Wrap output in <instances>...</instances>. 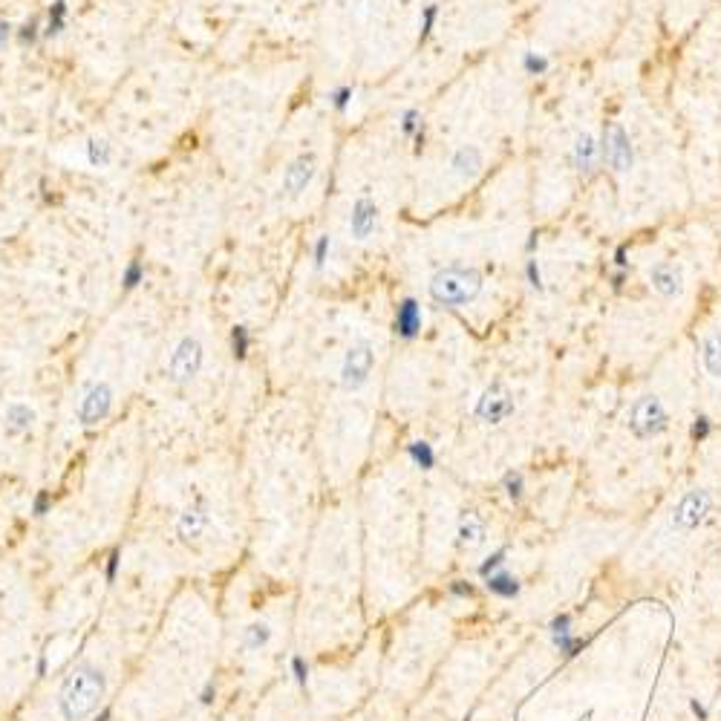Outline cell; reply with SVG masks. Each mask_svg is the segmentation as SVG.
<instances>
[{"label":"cell","instance_id":"cell-1","mask_svg":"<svg viewBox=\"0 0 721 721\" xmlns=\"http://www.w3.org/2000/svg\"><path fill=\"white\" fill-rule=\"evenodd\" d=\"M104 692H107V678L99 666L92 664L76 666L58 690V710L64 721H84L87 715H92L104 701Z\"/></svg>","mask_w":721,"mask_h":721},{"label":"cell","instance_id":"cell-2","mask_svg":"<svg viewBox=\"0 0 721 721\" xmlns=\"http://www.w3.org/2000/svg\"><path fill=\"white\" fill-rule=\"evenodd\" d=\"M482 295V274L470 266H444L430 277V298L439 306L459 309Z\"/></svg>","mask_w":721,"mask_h":721},{"label":"cell","instance_id":"cell-3","mask_svg":"<svg viewBox=\"0 0 721 721\" xmlns=\"http://www.w3.org/2000/svg\"><path fill=\"white\" fill-rule=\"evenodd\" d=\"M202 364H205L202 341L197 335H182L176 346L171 349V358H167V381L176 384V387H188L202 372Z\"/></svg>","mask_w":721,"mask_h":721},{"label":"cell","instance_id":"cell-4","mask_svg":"<svg viewBox=\"0 0 721 721\" xmlns=\"http://www.w3.org/2000/svg\"><path fill=\"white\" fill-rule=\"evenodd\" d=\"M372 370H375V346L367 338H360V341H355L344 352L341 375H338L341 378V390L344 393H358L370 381Z\"/></svg>","mask_w":721,"mask_h":721},{"label":"cell","instance_id":"cell-5","mask_svg":"<svg viewBox=\"0 0 721 721\" xmlns=\"http://www.w3.org/2000/svg\"><path fill=\"white\" fill-rule=\"evenodd\" d=\"M669 427V413L658 396H640L629 410V430L635 439H655Z\"/></svg>","mask_w":721,"mask_h":721},{"label":"cell","instance_id":"cell-6","mask_svg":"<svg viewBox=\"0 0 721 721\" xmlns=\"http://www.w3.org/2000/svg\"><path fill=\"white\" fill-rule=\"evenodd\" d=\"M514 410H517L514 393L508 390V384L496 378L482 390V396H479V401L473 407V416L482 424H502L514 416Z\"/></svg>","mask_w":721,"mask_h":721},{"label":"cell","instance_id":"cell-7","mask_svg":"<svg viewBox=\"0 0 721 721\" xmlns=\"http://www.w3.org/2000/svg\"><path fill=\"white\" fill-rule=\"evenodd\" d=\"M600 150H603V162H609V167L615 174H629L635 164V148L629 130L620 122H612L603 130V141H600Z\"/></svg>","mask_w":721,"mask_h":721},{"label":"cell","instance_id":"cell-8","mask_svg":"<svg viewBox=\"0 0 721 721\" xmlns=\"http://www.w3.org/2000/svg\"><path fill=\"white\" fill-rule=\"evenodd\" d=\"M381 228V205L375 202V197L370 190L358 194L352 208H349V237L355 243H367L372 239Z\"/></svg>","mask_w":721,"mask_h":721},{"label":"cell","instance_id":"cell-9","mask_svg":"<svg viewBox=\"0 0 721 721\" xmlns=\"http://www.w3.org/2000/svg\"><path fill=\"white\" fill-rule=\"evenodd\" d=\"M318 167H321V162H318L315 153H312V150H300L292 162L286 164L283 179H280V190H283L288 200H298L303 190H309V185L315 182Z\"/></svg>","mask_w":721,"mask_h":721},{"label":"cell","instance_id":"cell-10","mask_svg":"<svg viewBox=\"0 0 721 721\" xmlns=\"http://www.w3.org/2000/svg\"><path fill=\"white\" fill-rule=\"evenodd\" d=\"M113 401H115V393L107 381H99L92 384V387L84 393V398L78 401V424L81 427H99L102 421L110 419L113 413Z\"/></svg>","mask_w":721,"mask_h":721},{"label":"cell","instance_id":"cell-11","mask_svg":"<svg viewBox=\"0 0 721 721\" xmlns=\"http://www.w3.org/2000/svg\"><path fill=\"white\" fill-rule=\"evenodd\" d=\"M710 508H713L710 491H704V488L687 491L681 496V502L676 505V511H672V525H676L678 531H692V528H699L707 519Z\"/></svg>","mask_w":721,"mask_h":721},{"label":"cell","instance_id":"cell-12","mask_svg":"<svg viewBox=\"0 0 721 721\" xmlns=\"http://www.w3.org/2000/svg\"><path fill=\"white\" fill-rule=\"evenodd\" d=\"M421 329H424V309L416 298H401L396 303L393 312V335L398 341H416L421 338Z\"/></svg>","mask_w":721,"mask_h":721},{"label":"cell","instance_id":"cell-13","mask_svg":"<svg viewBox=\"0 0 721 721\" xmlns=\"http://www.w3.org/2000/svg\"><path fill=\"white\" fill-rule=\"evenodd\" d=\"M600 162H603V150H600V141L592 133H577L574 139V148H571V164L577 176L592 179L597 174Z\"/></svg>","mask_w":721,"mask_h":721},{"label":"cell","instance_id":"cell-14","mask_svg":"<svg viewBox=\"0 0 721 721\" xmlns=\"http://www.w3.org/2000/svg\"><path fill=\"white\" fill-rule=\"evenodd\" d=\"M646 277H649V286H652L661 298H678L684 292V272H681L678 262L661 260L649 269Z\"/></svg>","mask_w":721,"mask_h":721},{"label":"cell","instance_id":"cell-15","mask_svg":"<svg viewBox=\"0 0 721 721\" xmlns=\"http://www.w3.org/2000/svg\"><path fill=\"white\" fill-rule=\"evenodd\" d=\"M485 167V156L476 144H459L453 153H450V174L459 176L462 182H470L482 174Z\"/></svg>","mask_w":721,"mask_h":721},{"label":"cell","instance_id":"cell-16","mask_svg":"<svg viewBox=\"0 0 721 721\" xmlns=\"http://www.w3.org/2000/svg\"><path fill=\"white\" fill-rule=\"evenodd\" d=\"M208 525H211V517H208V511H205V502L200 499L197 505H190V508H185L182 514H179V519H176V534H179V540L182 542H197L205 531H208Z\"/></svg>","mask_w":721,"mask_h":721},{"label":"cell","instance_id":"cell-17","mask_svg":"<svg viewBox=\"0 0 721 721\" xmlns=\"http://www.w3.org/2000/svg\"><path fill=\"white\" fill-rule=\"evenodd\" d=\"M35 407L27 404V401H12L6 404V413H4V430L9 439H18L23 433H29L32 424H35Z\"/></svg>","mask_w":721,"mask_h":721},{"label":"cell","instance_id":"cell-18","mask_svg":"<svg viewBox=\"0 0 721 721\" xmlns=\"http://www.w3.org/2000/svg\"><path fill=\"white\" fill-rule=\"evenodd\" d=\"M66 23H69V0H52L43 15V38L46 41L61 38Z\"/></svg>","mask_w":721,"mask_h":721},{"label":"cell","instance_id":"cell-19","mask_svg":"<svg viewBox=\"0 0 721 721\" xmlns=\"http://www.w3.org/2000/svg\"><path fill=\"white\" fill-rule=\"evenodd\" d=\"M456 542H459V548H476V545H482V542H485V522H482V517L465 514V517L459 519Z\"/></svg>","mask_w":721,"mask_h":721},{"label":"cell","instance_id":"cell-20","mask_svg":"<svg viewBox=\"0 0 721 721\" xmlns=\"http://www.w3.org/2000/svg\"><path fill=\"white\" fill-rule=\"evenodd\" d=\"M251 346H254L251 329L246 323H234L228 329V352H231V358L237 360V364H243V360L248 358V352H251Z\"/></svg>","mask_w":721,"mask_h":721},{"label":"cell","instance_id":"cell-21","mask_svg":"<svg viewBox=\"0 0 721 721\" xmlns=\"http://www.w3.org/2000/svg\"><path fill=\"white\" fill-rule=\"evenodd\" d=\"M485 580H488V592H491V594H496V597H502V600L517 597V594H519V589H522L519 577H514L511 571H505V568L493 571L491 577H485Z\"/></svg>","mask_w":721,"mask_h":721},{"label":"cell","instance_id":"cell-22","mask_svg":"<svg viewBox=\"0 0 721 721\" xmlns=\"http://www.w3.org/2000/svg\"><path fill=\"white\" fill-rule=\"evenodd\" d=\"M701 360H704V370L713 378H721V329H713L704 344H701Z\"/></svg>","mask_w":721,"mask_h":721},{"label":"cell","instance_id":"cell-23","mask_svg":"<svg viewBox=\"0 0 721 721\" xmlns=\"http://www.w3.org/2000/svg\"><path fill=\"white\" fill-rule=\"evenodd\" d=\"M84 156H87V162H90L92 167H107V164L113 162V144H110L107 139L92 136V139H87V144H84Z\"/></svg>","mask_w":721,"mask_h":721},{"label":"cell","instance_id":"cell-24","mask_svg":"<svg viewBox=\"0 0 721 721\" xmlns=\"http://www.w3.org/2000/svg\"><path fill=\"white\" fill-rule=\"evenodd\" d=\"M407 456H410V462L421 470L436 468V450H433V444L424 442V439H413L410 444H407Z\"/></svg>","mask_w":721,"mask_h":721},{"label":"cell","instance_id":"cell-25","mask_svg":"<svg viewBox=\"0 0 721 721\" xmlns=\"http://www.w3.org/2000/svg\"><path fill=\"white\" fill-rule=\"evenodd\" d=\"M398 130H401L404 139H410V141H413L421 130H427V122H424L421 110H419V107H407V110L398 115Z\"/></svg>","mask_w":721,"mask_h":721},{"label":"cell","instance_id":"cell-26","mask_svg":"<svg viewBox=\"0 0 721 721\" xmlns=\"http://www.w3.org/2000/svg\"><path fill=\"white\" fill-rule=\"evenodd\" d=\"M15 41L20 43V46H35L38 41H43V18H27L20 23V27L15 29Z\"/></svg>","mask_w":721,"mask_h":721},{"label":"cell","instance_id":"cell-27","mask_svg":"<svg viewBox=\"0 0 721 721\" xmlns=\"http://www.w3.org/2000/svg\"><path fill=\"white\" fill-rule=\"evenodd\" d=\"M144 274H148L144 260L141 257H130L127 266L122 269V292H136V288L144 283Z\"/></svg>","mask_w":721,"mask_h":721},{"label":"cell","instance_id":"cell-28","mask_svg":"<svg viewBox=\"0 0 721 721\" xmlns=\"http://www.w3.org/2000/svg\"><path fill=\"white\" fill-rule=\"evenodd\" d=\"M352 102H355V84H338V87L329 90V107L338 115L349 113Z\"/></svg>","mask_w":721,"mask_h":721},{"label":"cell","instance_id":"cell-29","mask_svg":"<svg viewBox=\"0 0 721 721\" xmlns=\"http://www.w3.org/2000/svg\"><path fill=\"white\" fill-rule=\"evenodd\" d=\"M329 257H332V234H318L315 243H312V266H315V272L326 269Z\"/></svg>","mask_w":721,"mask_h":721},{"label":"cell","instance_id":"cell-30","mask_svg":"<svg viewBox=\"0 0 721 721\" xmlns=\"http://www.w3.org/2000/svg\"><path fill=\"white\" fill-rule=\"evenodd\" d=\"M272 640V629L269 623H251V626L243 629V646L246 649H260Z\"/></svg>","mask_w":721,"mask_h":721},{"label":"cell","instance_id":"cell-31","mask_svg":"<svg viewBox=\"0 0 721 721\" xmlns=\"http://www.w3.org/2000/svg\"><path fill=\"white\" fill-rule=\"evenodd\" d=\"M439 23V4H427L421 9V18H419V43H427L433 29H436Z\"/></svg>","mask_w":721,"mask_h":721},{"label":"cell","instance_id":"cell-32","mask_svg":"<svg viewBox=\"0 0 721 721\" xmlns=\"http://www.w3.org/2000/svg\"><path fill=\"white\" fill-rule=\"evenodd\" d=\"M522 72L525 76H545V72L551 69V61L542 55V52H534V50H528V52H522Z\"/></svg>","mask_w":721,"mask_h":721},{"label":"cell","instance_id":"cell-33","mask_svg":"<svg viewBox=\"0 0 721 721\" xmlns=\"http://www.w3.org/2000/svg\"><path fill=\"white\" fill-rule=\"evenodd\" d=\"M502 488H505V493H508L511 502H519L522 493H525V479H522V473H519V470H508V473L502 476Z\"/></svg>","mask_w":721,"mask_h":721},{"label":"cell","instance_id":"cell-34","mask_svg":"<svg viewBox=\"0 0 721 721\" xmlns=\"http://www.w3.org/2000/svg\"><path fill=\"white\" fill-rule=\"evenodd\" d=\"M551 640H554V646L560 649L563 655H568V658H574V655L586 646V640H583V638H577L574 632H568V635H557V638H551Z\"/></svg>","mask_w":721,"mask_h":721},{"label":"cell","instance_id":"cell-35","mask_svg":"<svg viewBox=\"0 0 721 721\" xmlns=\"http://www.w3.org/2000/svg\"><path fill=\"white\" fill-rule=\"evenodd\" d=\"M525 280H528V286L534 288V292H545V283H542V269H540V262H537V257H528L525 260Z\"/></svg>","mask_w":721,"mask_h":721},{"label":"cell","instance_id":"cell-36","mask_svg":"<svg viewBox=\"0 0 721 721\" xmlns=\"http://www.w3.org/2000/svg\"><path fill=\"white\" fill-rule=\"evenodd\" d=\"M505 557H508V548H499V551H493V554H491V557H488L482 566H479V574H482V577H491L493 571H499V568L505 566Z\"/></svg>","mask_w":721,"mask_h":721},{"label":"cell","instance_id":"cell-37","mask_svg":"<svg viewBox=\"0 0 721 721\" xmlns=\"http://www.w3.org/2000/svg\"><path fill=\"white\" fill-rule=\"evenodd\" d=\"M713 433V421L701 413V416H695V421H692V427H690V436L695 439V442H704L707 436Z\"/></svg>","mask_w":721,"mask_h":721},{"label":"cell","instance_id":"cell-38","mask_svg":"<svg viewBox=\"0 0 721 721\" xmlns=\"http://www.w3.org/2000/svg\"><path fill=\"white\" fill-rule=\"evenodd\" d=\"M52 511V493L50 491H38L35 499H32V514L35 517H46Z\"/></svg>","mask_w":721,"mask_h":721},{"label":"cell","instance_id":"cell-39","mask_svg":"<svg viewBox=\"0 0 721 721\" xmlns=\"http://www.w3.org/2000/svg\"><path fill=\"white\" fill-rule=\"evenodd\" d=\"M548 632H551V638L568 635V632H571V615H557L554 620L548 623Z\"/></svg>","mask_w":721,"mask_h":721},{"label":"cell","instance_id":"cell-40","mask_svg":"<svg viewBox=\"0 0 721 721\" xmlns=\"http://www.w3.org/2000/svg\"><path fill=\"white\" fill-rule=\"evenodd\" d=\"M292 676H295V681H298L300 687H306V681H309V664H306L303 655H295V658H292Z\"/></svg>","mask_w":721,"mask_h":721},{"label":"cell","instance_id":"cell-41","mask_svg":"<svg viewBox=\"0 0 721 721\" xmlns=\"http://www.w3.org/2000/svg\"><path fill=\"white\" fill-rule=\"evenodd\" d=\"M118 560H122V554H118V548H115V551H110V557H107V571H104V577H107V583H113V580H115V571H118Z\"/></svg>","mask_w":721,"mask_h":721},{"label":"cell","instance_id":"cell-42","mask_svg":"<svg viewBox=\"0 0 721 721\" xmlns=\"http://www.w3.org/2000/svg\"><path fill=\"white\" fill-rule=\"evenodd\" d=\"M450 594H456V597H470V594H473V586H470L468 580H453V583H450Z\"/></svg>","mask_w":721,"mask_h":721},{"label":"cell","instance_id":"cell-43","mask_svg":"<svg viewBox=\"0 0 721 721\" xmlns=\"http://www.w3.org/2000/svg\"><path fill=\"white\" fill-rule=\"evenodd\" d=\"M12 35H15V27L9 20H0V52L6 50V43L12 41Z\"/></svg>","mask_w":721,"mask_h":721},{"label":"cell","instance_id":"cell-44","mask_svg":"<svg viewBox=\"0 0 721 721\" xmlns=\"http://www.w3.org/2000/svg\"><path fill=\"white\" fill-rule=\"evenodd\" d=\"M214 699H216V687H214V681H208V684L202 687V692H200V704H202V707H211Z\"/></svg>","mask_w":721,"mask_h":721},{"label":"cell","instance_id":"cell-45","mask_svg":"<svg viewBox=\"0 0 721 721\" xmlns=\"http://www.w3.org/2000/svg\"><path fill=\"white\" fill-rule=\"evenodd\" d=\"M615 266H617V272H626V269H629V254H626V246H620V248L615 251Z\"/></svg>","mask_w":721,"mask_h":721},{"label":"cell","instance_id":"cell-46","mask_svg":"<svg viewBox=\"0 0 721 721\" xmlns=\"http://www.w3.org/2000/svg\"><path fill=\"white\" fill-rule=\"evenodd\" d=\"M537 248H540V231H531V234H528V239H525V254L534 257Z\"/></svg>","mask_w":721,"mask_h":721},{"label":"cell","instance_id":"cell-47","mask_svg":"<svg viewBox=\"0 0 721 721\" xmlns=\"http://www.w3.org/2000/svg\"><path fill=\"white\" fill-rule=\"evenodd\" d=\"M623 283H626V272H615L612 274V288H615V292H620Z\"/></svg>","mask_w":721,"mask_h":721},{"label":"cell","instance_id":"cell-48","mask_svg":"<svg viewBox=\"0 0 721 721\" xmlns=\"http://www.w3.org/2000/svg\"><path fill=\"white\" fill-rule=\"evenodd\" d=\"M690 707H692V713H699V715H701V718H704V715H707V713H704V707H701V704H699V701H690Z\"/></svg>","mask_w":721,"mask_h":721},{"label":"cell","instance_id":"cell-49","mask_svg":"<svg viewBox=\"0 0 721 721\" xmlns=\"http://www.w3.org/2000/svg\"><path fill=\"white\" fill-rule=\"evenodd\" d=\"M95 721H110V710H104V713H102L99 718H95Z\"/></svg>","mask_w":721,"mask_h":721}]
</instances>
